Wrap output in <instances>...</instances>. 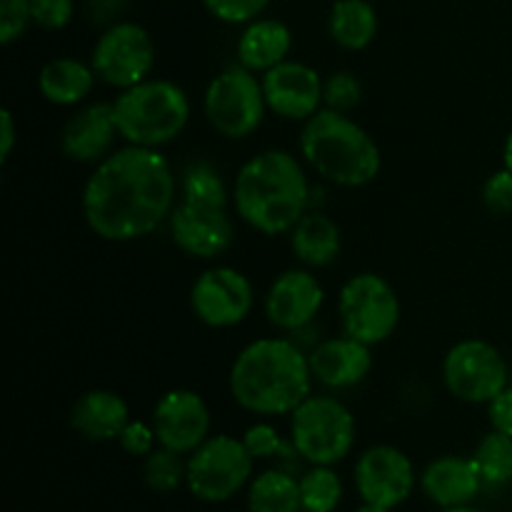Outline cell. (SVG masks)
<instances>
[{"label":"cell","mask_w":512,"mask_h":512,"mask_svg":"<svg viewBox=\"0 0 512 512\" xmlns=\"http://www.w3.org/2000/svg\"><path fill=\"white\" fill-rule=\"evenodd\" d=\"M268 110L283 120L303 125L323 108V75L303 60H283L260 75Z\"/></svg>","instance_id":"obj_17"},{"label":"cell","mask_w":512,"mask_h":512,"mask_svg":"<svg viewBox=\"0 0 512 512\" xmlns=\"http://www.w3.org/2000/svg\"><path fill=\"white\" fill-rule=\"evenodd\" d=\"M255 475V460L240 435L215 433L188 455L185 488L198 503L223 505L245 493Z\"/></svg>","instance_id":"obj_7"},{"label":"cell","mask_w":512,"mask_h":512,"mask_svg":"<svg viewBox=\"0 0 512 512\" xmlns=\"http://www.w3.org/2000/svg\"><path fill=\"white\" fill-rule=\"evenodd\" d=\"M353 512H395L390 508H383V505H370V503H360L358 508H355Z\"/></svg>","instance_id":"obj_41"},{"label":"cell","mask_w":512,"mask_h":512,"mask_svg":"<svg viewBox=\"0 0 512 512\" xmlns=\"http://www.w3.org/2000/svg\"><path fill=\"white\" fill-rule=\"evenodd\" d=\"M33 25L43 30H63L68 28L75 15L73 0H28Z\"/></svg>","instance_id":"obj_37"},{"label":"cell","mask_w":512,"mask_h":512,"mask_svg":"<svg viewBox=\"0 0 512 512\" xmlns=\"http://www.w3.org/2000/svg\"><path fill=\"white\" fill-rule=\"evenodd\" d=\"M503 165L508 170H512V130H510L508 138H505V143H503Z\"/></svg>","instance_id":"obj_40"},{"label":"cell","mask_w":512,"mask_h":512,"mask_svg":"<svg viewBox=\"0 0 512 512\" xmlns=\"http://www.w3.org/2000/svg\"><path fill=\"white\" fill-rule=\"evenodd\" d=\"M288 418V438L305 465H340L358 443V420L338 395L313 393Z\"/></svg>","instance_id":"obj_6"},{"label":"cell","mask_w":512,"mask_h":512,"mask_svg":"<svg viewBox=\"0 0 512 512\" xmlns=\"http://www.w3.org/2000/svg\"><path fill=\"white\" fill-rule=\"evenodd\" d=\"M210 15L220 23L248 25L250 20L260 18L270 0H200Z\"/></svg>","instance_id":"obj_33"},{"label":"cell","mask_w":512,"mask_h":512,"mask_svg":"<svg viewBox=\"0 0 512 512\" xmlns=\"http://www.w3.org/2000/svg\"><path fill=\"white\" fill-rule=\"evenodd\" d=\"M140 475H143L145 488L153 490L158 495H170L175 490L185 488V478H188V458L175 450L158 448L150 455H145L143 465H140Z\"/></svg>","instance_id":"obj_30"},{"label":"cell","mask_w":512,"mask_h":512,"mask_svg":"<svg viewBox=\"0 0 512 512\" xmlns=\"http://www.w3.org/2000/svg\"><path fill=\"white\" fill-rule=\"evenodd\" d=\"M15 143H18V125H15V115L10 108L0 110V163H8L13 155Z\"/></svg>","instance_id":"obj_39"},{"label":"cell","mask_w":512,"mask_h":512,"mask_svg":"<svg viewBox=\"0 0 512 512\" xmlns=\"http://www.w3.org/2000/svg\"><path fill=\"white\" fill-rule=\"evenodd\" d=\"M90 65L100 83L125 90L153 78L155 40L133 20H118L98 35L90 53Z\"/></svg>","instance_id":"obj_11"},{"label":"cell","mask_w":512,"mask_h":512,"mask_svg":"<svg viewBox=\"0 0 512 512\" xmlns=\"http://www.w3.org/2000/svg\"><path fill=\"white\" fill-rule=\"evenodd\" d=\"M363 100V83L353 70H335L323 80V108L353 113Z\"/></svg>","instance_id":"obj_32"},{"label":"cell","mask_w":512,"mask_h":512,"mask_svg":"<svg viewBox=\"0 0 512 512\" xmlns=\"http://www.w3.org/2000/svg\"><path fill=\"white\" fill-rule=\"evenodd\" d=\"M178 175L163 150L128 145L93 165L80 193L85 225L108 243H133L168 223Z\"/></svg>","instance_id":"obj_1"},{"label":"cell","mask_w":512,"mask_h":512,"mask_svg":"<svg viewBox=\"0 0 512 512\" xmlns=\"http://www.w3.org/2000/svg\"><path fill=\"white\" fill-rule=\"evenodd\" d=\"M485 408H488L490 428L498 430V433L510 435L512 438V385H508L503 393L495 395Z\"/></svg>","instance_id":"obj_38"},{"label":"cell","mask_w":512,"mask_h":512,"mask_svg":"<svg viewBox=\"0 0 512 512\" xmlns=\"http://www.w3.org/2000/svg\"><path fill=\"white\" fill-rule=\"evenodd\" d=\"M300 478V503L308 512H335L343 505L345 483L335 465H308Z\"/></svg>","instance_id":"obj_29"},{"label":"cell","mask_w":512,"mask_h":512,"mask_svg":"<svg viewBox=\"0 0 512 512\" xmlns=\"http://www.w3.org/2000/svg\"><path fill=\"white\" fill-rule=\"evenodd\" d=\"M340 333L375 345L385 343L395 335L400 325V298L393 285L383 275L365 270L355 273L340 285L338 293Z\"/></svg>","instance_id":"obj_9"},{"label":"cell","mask_w":512,"mask_h":512,"mask_svg":"<svg viewBox=\"0 0 512 512\" xmlns=\"http://www.w3.org/2000/svg\"><path fill=\"white\" fill-rule=\"evenodd\" d=\"M485 490H503L512 483V438L490 428L470 453Z\"/></svg>","instance_id":"obj_28"},{"label":"cell","mask_w":512,"mask_h":512,"mask_svg":"<svg viewBox=\"0 0 512 512\" xmlns=\"http://www.w3.org/2000/svg\"><path fill=\"white\" fill-rule=\"evenodd\" d=\"M440 378L455 400L468 405H488L510 385V368L500 348L483 338L455 343L440 363Z\"/></svg>","instance_id":"obj_10"},{"label":"cell","mask_w":512,"mask_h":512,"mask_svg":"<svg viewBox=\"0 0 512 512\" xmlns=\"http://www.w3.org/2000/svg\"><path fill=\"white\" fill-rule=\"evenodd\" d=\"M315 385L328 393L358 388L373 370V348L350 335H330L308 350Z\"/></svg>","instance_id":"obj_19"},{"label":"cell","mask_w":512,"mask_h":512,"mask_svg":"<svg viewBox=\"0 0 512 512\" xmlns=\"http://www.w3.org/2000/svg\"><path fill=\"white\" fill-rule=\"evenodd\" d=\"M303 158L268 148L245 160L233 178V213L255 233L288 235L313 208V185Z\"/></svg>","instance_id":"obj_3"},{"label":"cell","mask_w":512,"mask_h":512,"mask_svg":"<svg viewBox=\"0 0 512 512\" xmlns=\"http://www.w3.org/2000/svg\"><path fill=\"white\" fill-rule=\"evenodd\" d=\"M325 305V288L310 268L283 270L265 293L263 310L268 323L285 335H295L318 320Z\"/></svg>","instance_id":"obj_16"},{"label":"cell","mask_w":512,"mask_h":512,"mask_svg":"<svg viewBox=\"0 0 512 512\" xmlns=\"http://www.w3.org/2000/svg\"><path fill=\"white\" fill-rule=\"evenodd\" d=\"M118 138L113 100H95V103H83L65 120L60 130V150L73 163L98 165L113 153Z\"/></svg>","instance_id":"obj_18"},{"label":"cell","mask_w":512,"mask_h":512,"mask_svg":"<svg viewBox=\"0 0 512 512\" xmlns=\"http://www.w3.org/2000/svg\"><path fill=\"white\" fill-rule=\"evenodd\" d=\"M300 512H308V510H300Z\"/></svg>","instance_id":"obj_43"},{"label":"cell","mask_w":512,"mask_h":512,"mask_svg":"<svg viewBox=\"0 0 512 512\" xmlns=\"http://www.w3.org/2000/svg\"><path fill=\"white\" fill-rule=\"evenodd\" d=\"M245 508L248 512H300V478L283 465L260 470L245 488Z\"/></svg>","instance_id":"obj_26"},{"label":"cell","mask_w":512,"mask_h":512,"mask_svg":"<svg viewBox=\"0 0 512 512\" xmlns=\"http://www.w3.org/2000/svg\"><path fill=\"white\" fill-rule=\"evenodd\" d=\"M158 445L188 458L210 438L213 415L200 393L190 388H173L160 395L150 413Z\"/></svg>","instance_id":"obj_15"},{"label":"cell","mask_w":512,"mask_h":512,"mask_svg":"<svg viewBox=\"0 0 512 512\" xmlns=\"http://www.w3.org/2000/svg\"><path fill=\"white\" fill-rule=\"evenodd\" d=\"M483 208L493 215H512V170L498 168L485 178L480 188Z\"/></svg>","instance_id":"obj_34"},{"label":"cell","mask_w":512,"mask_h":512,"mask_svg":"<svg viewBox=\"0 0 512 512\" xmlns=\"http://www.w3.org/2000/svg\"><path fill=\"white\" fill-rule=\"evenodd\" d=\"M98 75L93 65L73 55L48 60L38 73V93L45 103L58 108H80L93 93Z\"/></svg>","instance_id":"obj_24"},{"label":"cell","mask_w":512,"mask_h":512,"mask_svg":"<svg viewBox=\"0 0 512 512\" xmlns=\"http://www.w3.org/2000/svg\"><path fill=\"white\" fill-rule=\"evenodd\" d=\"M438 512H485L483 508H475V505H460V508H445Z\"/></svg>","instance_id":"obj_42"},{"label":"cell","mask_w":512,"mask_h":512,"mask_svg":"<svg viewBox=\"0 0 512 512\" xmlns=\"http://www.w3.org/2000/svg\"><path fill=\"white\" fill-rule=\"evenodd\" d=\"M168 230L175 248L200 260L228 253L235 240V223L228 205L190 203L178 198L168 218Z\"/></svg>","instance_id":"obj_14"},{"label":"cell","mask_w":512,"mask_h":512,"mask_svg":"<svg viewBox=\"0 0 512 512\" xmlns=\"http://www.w3.org/2000/svg\"><path fill=\"white\" fill-rule=\"evenodd\" d=\"M115 443L120 445V450H123L125 455L143 460L145 455H150L158 448V435H155V428L150 420L130 418V423L125 425L123 433H120V438L115 440Z\"/></svg>","instance_id":"obj_36"},{"label":"cell","mask_w":512,"mask_h":512,"mask_svg":"<svg viewBox=\"0 0 512 512\" xmlns=\"http://www.w3.org/2000/svg\"><path fill=\"white\" fill-rule=\"evenodd\" d=\"M203 113L210 128L228 140H245L260 130L265 115L263 80L240 63L220 70L203 95Z\"/></svg>","instance_id":"obj_8"},{"label":"cell","mask_w":512,"mask_h":512,"mask_svg":"<svg viewBox=\"0 0 512 512\" xmlns=\"http://www.w3.org/2000/svg\"><path fill=\"white\" fill-rule=\"evenodd\" d=\"M240 438H243L245 448H248V453L253 455L255 463H258V460L260 463L278 460L283 468H288V460H298V463H303L298 450H295L293 443H290V438H285V435L280 433L270 420H258V423L248 425Z\"/></svg>","instance_id":"obj_31"},{"label":"cell","mask_w":512,"mask_h":512,"mask_svg":"<svg viewBox=\"0 0 512 512\" xmlns=\"http://www.w3.org/2000/svg\"><path fill=\"white\" fill-rule=\"evenodd\" d=\"M420 473L405 450L390 443H375L358 455L353 465V485L360 503L398 510L418 490Z\"/></svg>","instance_id":"obj_12"},{"label":"cell","mask_w":512,"mask_h":512,"mask_svg":"<svg viewBox=\"0 0 512 512\" xmlns=\"http://www.w3.org/2000/svg\"><path fill=\"white\" fill-rule=\"evenodd\" d=\"M290 50H293V33L283 20L275 18H255L240 33L238 45H235V55L243 68L253 70L255 75H265L288 60Z\"/></svg>","instance_id":"obj_23"},{"label":"cell","mask_w":512,"mask_h":512,"mask_svg":"<svg viewBox=\"0 0 512 512\" xmlns=\"http://www.w3.org/2000/svg\"><path fill=\"white\" fill-rule=\"evenodd\" d=\"M130 423V408L115 390L93 388L80 395L70 408V428L90 443L118 440Z\"/></svg>","instance_id":"obj_21"},{"label":"cell","mask_w":512,"mask_h":512,"mask_svg":"<svg viewBox=\"0 0 512 512\" xmlns=\"http://www.w3.org/2000/svg\"><path fill=\"white\" fill-rule=\"evenodd\" d=\"M290 250L303 268L323 270L340 258L343 230L325 210L310 208L288 233Z\"/></svg>","instance_id":"obj_22"},{"label":"cell","mask_w":512,"mask_h":512,"mask_svg":"<svg viewBox=\"0 0 512 512\" xmlns=\"http://www.w3.org/2000/svg\"><path fill=\"white\" fill-rule=\"evenodd\" d=\"M113 110L120 140L153 150L175 143L193 115L188 93L168 78H148L133 88L118 90Z\"/></svg>","instance_id":"obj_5"},{"label":"cell","mask_w":512,"mask_h":512,"mask_svg":"<svg viewBox=\"0 0 512 512\" xmlns=\"http://www.w3.org/2000/svg\"><path fill=\"white\" fill-rule=\"evenodd\" d=\"M33 25L28 0H0V43L13 45Z\"/></svg>","instance_id":"obj_35"},{"label":"cell","mask_w":512,"mask_h":512,"mask_svg":"<svg viewBox=\"0 0 512 512\" xmlns=\"http://www.w3.org/2000/svg\"><path fill=\"white\" fill-rule=\"evenodd\" d=\"M420 493L438 510L473 505L485 490L470 455H438L420 470Z\"/></svg>","instance_id":"obj_20"},{"label":"cell","mask_w":512,"mask_h":512,"mask_svg":"<svg viewBox=\"0 0 512 512\" xmlns=\"http://www.w3.org/2000/svg\"><path fill=\"white\" fill-rule=\"evenodd\" d=\"M378 10L368 0H335L328 15V33L338 48L360 53L378 38Z\"/></svg>","instance_id":"obj_25"},{"label":"cell","mask_w":512,"mask_h":512,"mask_svg":"<svg viewBox=\"0 0 512 512\" xmlns=\"http://www.w3.org/2000/svg\"><path fill=\"white\" fill-rule=\"evenodd\" d=\"M178 198L190 200V203L228 205V208H233V185L225 183L218 165L198 158L190 160L183 173L178 175Z\"/></svg>","instance_id":"obj_27"},{"label":"cell","mask_w":512,"mask_h":512,"mask_svg":"<svg viewBox=\"0 0 512 512\" xmlns=\"http://www.w3.org/2000/svg\"><path fill=\"white\" fill-rule=\"evenodd\" d=\"M308 350L290 335L250 340L238 350L228 373V390L240 410L258 418L290 415L313 395Z\"/></svg>","instance_id":"obj_2"},{"label":"cell","mask_w":512,"mask_h":512,"mask_svg":"<svg viewBox=\"0 0 512 512\" xmlns=\"http://www.w3.org/2000/svg\"><path fill=\"white\" fill-rule=\"evenodd\" d=\"M298 155L335 188H365L383 170L380 145L353 115L320 108L300 125Z\"/></svg>","instance_id":"obj_4"},{"label":"cell","mask_w":512,"mask_h":512,"mask_svg":"<svg viewBox=\"0 0 512 512\" xmlns=\"http://www.w3.org/2000/svg\"><path fill=\"white\" fill-rule=\"evenodd\" d=\"M190 310L213 330L238 328L255 308V288L243 270L233 265H213L190 285Z\"/></svg>","instance_id":"obj_13"}]
</instances>
